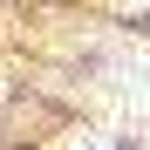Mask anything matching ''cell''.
Wrapping results in <instances>:
<instances>
[{"label":"cell","instance_id":"cell-1","mask_svg":"<svg viewBox=\"0 0 150 150\" xmlns=\"http://www.w3.org/2000/svg\"><path fill=\"white\" fill-rule=\"evenodd\" d=\"M62 150H109V137H68Z\"/></svg>","mask_w":150,"mask_h":150}]
</instances>
